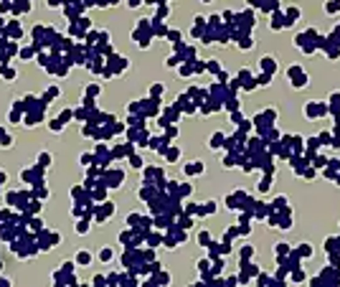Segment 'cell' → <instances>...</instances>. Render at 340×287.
<instances>
[{"label":"cell","mask_w":340,"mask_h":287,"mask_svg":"<svg viewBox=\"0 0 340 287\" xmlns=\"http://www.w3.org/2000/svg\"><path fill=\"white\" fill-rule=\"evenodd\" d=\"M287 74H289V79H294V87H297V89H302V87H305L307 76L302 74V69H299V66H292V69H289Z\"/></svg>","instance_id":"obj_1"},{"label":"cell","mask_w":340,"mask_h":287,"mask_svg":"<svg viewBox=\"0 0 340 287\" xmlns=\"http://www.w3.org/2000/svg\"><path fill=\"white\" fill-rule=\"evenodd\" d=\"M261 64H264V69H267V71H272V74L277 71V61H274V59H269V56H267V59H264Z\"/></svg>","instance_id":"obj_2"},{"label":"cell","mask_w":340,"mask_h":287,"mask_svg":"<svg viewBox=\"0 0 340 287\" xmlns=\"http://www.w3.org/2000/svg\"><path fill=\"white\" fill-rule=\"evenodd\" d=\"M328 10L333 13V10H340V0H330L328 3Z\"/></svg>","instance_id":"obj_3"}]
</instances>
